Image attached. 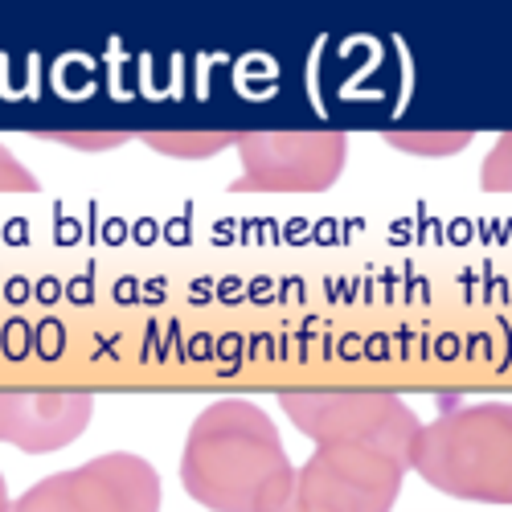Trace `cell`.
I'll return each instance as SVG.
<instances>
[{
    "mask_svg": "<svg viewBox=\"0 0 512 512\" xmlns=\"http://www.w3.org/2000/svg\"><path fill=\"white\" fill-rule=\"evenodd\" d=\"M381 140L398 152H410V156H455L476 136L472 132H386Z\"/></svg>",
    "mask_w": 512,
    "mask_h": 512,
    "instance_id": "8",
    "label": "cell"
},
{
    "mask_svg": "<svg viewBox=\"0 0 512 512\" xmlns=\"http://www.w3.org/2000/svg\"><path fill=\"white\" fill-rule=\"evenodd\" d=\"M9 504H13L9 500V484H5V476H0V512H9Z\"/></svg>",
    "mask_w": 512,
    "mask_h": 512,
    "instance_id": "12",
    "label": "cell"
},
{
    "mask_svg": "<svg viewBox=\"0 0 512 512\" xmlns=\"http://www.w3.org/2000/svg\"><path fill=\"white\" fill-rule=\"evenodd\" d=\"M181 488L209 512H283L295 488V463L263 406L218 398L185 435Z\"/></svg>",
    "mask_w": 512,
    "mask_h": 512,
    "instance_id": "2",
    "label": "cell"
},
{
    "mask_svg": "<svg viewBox=\"0 0 512 512\" xmlns=\"http://www.w3.org/2000/svg\"><path fill=\"white\" fill-rule=\"evenodd\" d=\"M50 144H62V148H78V152H111L119 144H127L132 136L127 132H46Z\"/></svg>",
    "mask_w": 512,
    "mask_h": 512,
    "instance_id": "10",
    "label": "cell"
},
{
    "mask_svg": "<svg viewBox=\"0 0 512 512\" xmlns=\"http://www.w3.org/2000/svg\"><path fill=\"white\" fill-rule=\"evenodd\" d=\"M279 406L316 443L295 467L287 512H390L402 496L418 414L381 390H283Z\"/></svg>",
    "mask_w": 512,
    "mask_h": 512,
    "instance_id": "1",
    "label": "cell"
},
{
    "mask_svg": "<svg viewBox=\"0 0 512 512\" xmlns=\"http://www.w3.org/2000/svg\"><path fill=\"white\" fill-rule=\"evenodd\" d=\"M234 193H328L349 160L340 132H238Z\"/></svg>",
    "mask_w": 512,
    "mask_h": 512,
    "instance_id": "5",
    "label": "cell"
},
{
    "mask_svg": "<svg viewBox=\"0 0 512 512\" xmlns=\"http://www.w3.org/2000/svg\"><path fill=\"white\" fill-rule=\"evenodd\" d=\"M9 512H160V476L144 455L107 451L37 480Z\"/></svg>",
    "mask_w": 512,
    "mask_h": 512,
    "instance_id": "4",
    "label": "cell"
},
{
    "mask_svg": "<svg viewBox=\"0 0 512 512\" xmlns=\"http://www.w3.org/2000/svg\"><path fill=\"white\" fill-rule=\"evenodd\" d=\"M0 193H37V177L0 144Z\"/></svg>",
    "mask_w": 512,
    "mask_h": 512,
    "instance_id": "11",
    "label": "cell"
},
{
    "mask_svg": "<svg viewBox=\"0 0 512 512\" xmlns=\"http://www.w3.org/2000/svg\"><path fill=\"white\" fill-rule=\"evenodd\" d=\"M152 152L160 156H177V160H205V156H218L226 152L238 132H144L140 136Z\"/></svg>",
    "mask_w": 512,
    "mask_h": 512,
    "instance_id": "7",
    "label": "cell"
},
{
    "mask_svg": "<svg viewBox=\"0 0 512 512\" xmlns=\"http://www.w3.org/2000/svg\"><path fill=\"white\" fill-rule=\"evenodd\" d=\"M410 472L443 496L512 508V406L480 402L426 422L414 439Z\"/></svg>",
    "mask_w": 512,
    "mask_h": 512,
    "instance_id": "3",
    "label": "cell"
},
{
    "mask_svg": "<svg viewBox=\"0 0 512 512\" xmlns=\"http://www.w3.org/2000/svg\"><path fill=\"white\" fill-rule=\"evenodd\" d=\"M95 418V398L74 390L0 394V443L29 455H50L70 447Z\"/></svg>",
    "mask_w": 512,
    "mask_h": 512,
    "instance_id": "6",
    "label": "cell"
},
{
    "mask_svg": "<svg viewBox=\"0 0 512 512\" xmlns=\"http://www.w3.org/2000/svg\"><path fill=\"white\" fill-rule=\"evenodd\" d=\"M480 189L484 193H512V132H504L480 164Z\"/></svg>",
    "mask_w": 512,
    "mask_h": 512,
    "instance_id": "9",
    "label": "cell"
},
{
    "mask_svg": "<svg viewBox=\"0 0 512 512\" xmlns=\"http://www.w3.org/2000/svg\"><path fill=\"white\" fill-rule=\"evenodd\" d=\"M283 512H287V508H283Z\"/></svg>",
    "mask_w": 512,
    "mask_h": 512,
    "instance_id": "13",
    "label": "cell"
}]
</instances>
